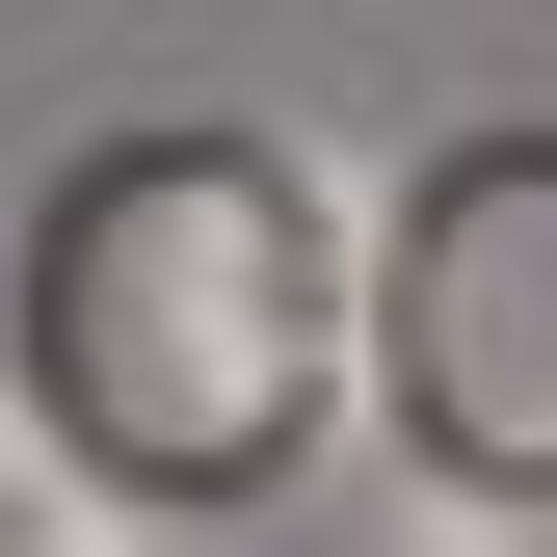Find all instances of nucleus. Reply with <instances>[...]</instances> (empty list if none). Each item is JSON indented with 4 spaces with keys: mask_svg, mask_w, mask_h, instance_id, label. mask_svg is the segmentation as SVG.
Listing matches in <instances>:
<instances>
[{
    "mask_svg": "<svg viewBox=\"0 0 557 557\" xmlns=\"http://www.w3.org/2000/svg\"><path fill=\"white\" fill-rule=\"evenodd\" d=\"M398 557H557V505H425Z\"/></svg>",
    "mask_w": 557,
    "mask_h": 557,
    "instance_id": "3",
    "label": "nucleus"
},
{
    "mask_svg": "<svg viewBox=\"0 0 557 557\" xmlns=\"http://www.w3.org/2000/svg\"><path fill=\"white\" fill-rule=\"evenodd\" d=\"M319 319H345V265H319L293 160H107L81 239H53V372H81L133 451H186V478L293 451Z\"/></svg>",
    "mask_w": 557,
    "mask_h": 557,
    "instance_id": "1",
    "label": "nucleus"
},
{
    "mask_svg": "<svg viewBox=\"0 0 557 557\" xmlns=\"http://www.w3.org/2000/svg\"><path fill=\"white\" fill-rule=\"evenodd\" d=\"M0 557H107V505H81V478H27V451H0Z\"/></svg>",
    "mask_w": 557,
    "mask_h": 557,
    "instance_id": "2",
    "label": "nucleus"
}]
</instances>
